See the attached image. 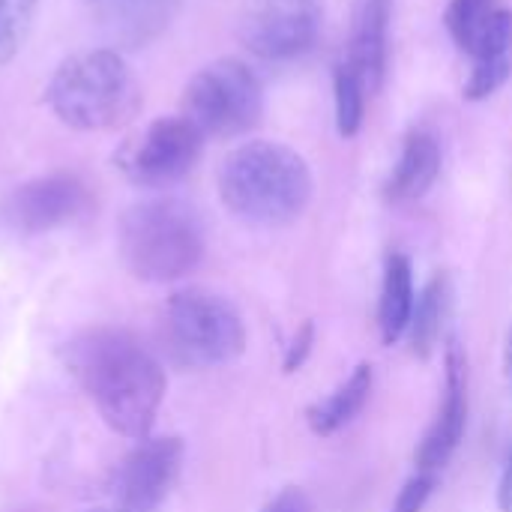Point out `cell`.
<instances>
[{"instance_id": "cell-1", "label": "cell", "mask_w": 512, "mask_h": 512, "mask_svg": "<svg viewBox=\"0 0 512 512\" xmlns=\"http://www.w3.org/2000/svg\"><path fill=\"white\" fill-rule=\"evenodd\" d=\"M63 360L117 435L150 438L165 399V369L141 339L120 327H90L66 342Z\"/></svg>"}, {"instance_id": "cell-2", "label": "cell", "mask_w": 512, "mask_h": 512, "mask_svg": "<svg viewBox=\"0 0 512 512\" xmlns=\"http://www.w3.org/2000/svg\"><path fill=\"white\" fill-rule=\"evenodd\" d=\"M312 168L288 144L246 141L222 159L219 198L249 225L282 228L300 219L312 201Z\"/></svg>"}, {"instance_id": "cell-3", "label": "cell", "mask_w": 512, "mask_h": 512, "mask_svg": "<svg viewBox=\"0 0 512 512\" xmlns=\"http://www.w3.org/2000/svg\"><path fill=\"white\" fill-rule=\"evenodd\" d=\"M54 117L78 132H108L132 123L141 111V84L120 51L90 48L66 57L48 87Z\"/></svg>"}, {"instance_id": "cell-4", "label": "cell", "mask_w": 512, "mask_h": 512, "mask_svg": "<svg viewBox=\"0 0 512 512\" xmlns=\"http://www.w3.org/2000/svg\"><path fill=\"white\" fill-rule=\"evenodd\" d=\"M117 246L132 276L144 282H177L204 258V225L186 201L150 198L120 216Z\"/></svg>"}, {"instance_id": "cell-5", "label": "cell", "mask_w": 512, "mask_h": 512, "mask_svg": "<svg viewBox=\"0 0 512 512\" xmlns=\"http://www.w3.org/2000/svg\"><path fill=\"white\" fill-rule=\"evenodd\" d=\"M165 336L186 366L210 369L246 351V324L231 300L207 288H183L165 306Z\"/></svg>"}, {"instance_id": "cell-6", "label": "cell", "mask_w": 512, "mask_h": 512, "mask_svg": "<svg viewBox=\"0 0 512 512\" xmlns=\"http://www.w3.org/2000/svg\"><path fill=\"white\" fill-rule=\"evenodd\" d=\"M180 114L204 138H240L261 123V78L249 63L237 57H219L189 78Z\"/></svg>"}, {"instance_id": "cell-7", "label": "cell", "mask_w": 512, "mask_h": 512, "mask_svg": "<svg viewBox=\"0 0 512 512\" xmlns=\"http://www.w3.org/2000/svg\"><path fill=\"white\" fill-rule=\"evenodd\" d=\"M204 135L183 117H159L141 135L129 138L114 156L129 183L141 189H168L192 174L204 153Z\"/></svg>"}, {"instance_id": "cell-8", "label": "cell", "mask_w": 512, "mask_h": 512, "mask_svg": "<svg viewBox=\"0 0 512 512\" xmlns=\"http://www.w3.org/2000/svg\"><path fill=\"white\" fill-rule=\"evenodd\" d=\"M321 33V0H243L240 42L261 60H294Z\"/></svg>"}, {"instance_id": "cell-9", "label": "cell", "mask_w": 512, "mask_h": 512, "mask_svg": "<svg viewBox=\"0 0 512 512\" xmlns=\"http://www.w3.org/2000/svg\"><path fill=\"white\" fill-rule=\"evenodd\" d=\"M183 468V441L174 435L144 438L114 471V501L123 512H156L171 495Z\"/></svg>"}, {"instance_id": "cell-10", "label": "cell", "mask_w": 512, "mask_h": 512, "mask_svg": "<svg viewBox=\"0 0 512 512\" xmlns=\"http://www.w3.org/2000/svg\"><path fill=\"white\" fill-rule=\"evenodd\" d=\"M90 201V186L78 174L54 171L21 183L6 198V219L21 234H45L78 222Z\"/></svg>"}, {"instance_id": "cell-11", "label": "cell", "mask_w": 512, "mask_h": 512, "mask_svg": "<svg viewBox=\"0 0 512 512\" xmlns=\"http://www.w3.org/2000/svg\"><path fill=\"white\" fill-rule=\"evenodd\" d=\"M444 366H447L444 402L414 456L417 471H426V474H441L450 465L468 429V360L456 342H450Z\"/></svg>"}, {"instance_id": "cell-12", "label": "cell", "mask_w": 512, "mask_h": 512, "mask_svg": "<svg viewBox=\"0 0 512 512\" xmlns=\"http://www.w3.org/2000/svg\"><path fill=\"white\" fill-rule=\"evenodd\" d=\"M390 21H393V0H357L351 39L342 60L357 69L369 93H378L387 75Z\"/></svg>"}, {"instance_id": "cell-13", "label": "cell", "mask_w": 512, "mask_h": 512, "mask_svg": "<svg viewBox=\"0 0 512 512\" xmlns=\"http://www.w3.org/2000/svg\"><path fill=\"white\" fill-rule=\"evenodd\" d=\"M441 165H444V153L438 138L429 129H411L384 183V198L396 207L426 198L441 177Z\"/></svg>"}, {"instance_id": "cell-14", "label": "cell", "mask_w": 512, "mask_h": 512, "mask_svg": "<svg viewBox=\"0 0 512 512\" xmlns=\"http://www.w3.org/2000/svg\"><path fill=\"white\" fill-rule=\"evenodd\" d=\"M471 57V72L462 87L465 99L483 102L495 96L512 78V9L501 6L480 42L474 45Z\"/></svg>"}, {"instance_id": "cell-15", "label": "cell", "mask_w": 512, "mask_h": 512, "mask_svg": "<svg viewBox=\"0 0 512 512\" xmlns=\"http://www.w3.org/2000/svg\"><path fill=\"white\" fill-rule=\"evenodd\" d=\"M180 0H102L99 21L117 48H141L156 39L174 18Z\"/></svg>"}, {"instance_id": "cell-16", "label": "cell", "mask_w": 512, "mask_h": 512, "mask_svg": "<svg viewBox=\"0 0 512 512\" xmlns=\"http://www.w3.org/2000/svg\"><path fill=\"white\" fill-rule=\"evenodd\" d=\"M417 294H414V270L408 255L390 252L384 261V285L378 300V327L384 345H396L411 330Z\"/></svg>"}, {"instance_id": "cell-17", "label": "cell", "mask_w": 512, "mask_h": 512, "mask_svg": "<svg viewBox=\"0 0 512 512\" xmlns=\"http://www.w3.org/2000/svg\"><path fill=\"white\" fill-rule=\"evenodd\" d=\"M372 387H375V369L369 363H360L324 402H315L306 411L309 429L321 438L336 435L339 429L354 423L357 414L369 405Z\"/></svg>"}, {"instance_id": "cell-18", "label": "cell", "mask_w": 512, "mask_h": 512, "mask_svg": "<svg viewBox=\"0 0 512 512\" xmlns=\"http://www.w3.org/2000/svg\"><path fill=\"white\" fill-rule=\"evenodd\" d=\"M450 303H453V282L447 273H435L414 306V318H411V330H408L411 348L417 357L426 360L438 348L444 321L450 315Z\"/></svg>"}, {"instance_id": "cell-19", "label": "cell", "mask_w": 512, "mask_h": 512, "mask_svg": "<svg viewBox=\"0 0 512 512\" xmlns=\"http://www.w3.org/2000/svg\"><path fill=\"white\" fill-rule=\"evenodd\" d=\"M366 96L372 93L357 75V69L339 60L333 69V99H336V129L342 138L360 135L363 120H366Z\"/></svg>"}, {"instance_id": "cell-20", "label": "cell", "mask_w": 512, "mask_h": 512, "mask_svg": "<svg viewBox=\"0 0 512 512\" xmlns=\"http://www.w3.org/2000/svg\"><path fill=\"white\" fill-rule=\"evenodd\" d=\"M498 9H501L498 0H450L444 12V24L462 54L474 51V45L480 42V36L498 15Z\"/></svg>"}, {"instance_id": "cell-21", "label": "cell", "mask_w": 512, "mask_h": 512, "mask_svg": "<svg viewBox=\"0 0 512 512\" xmlns=\"http://www.w3.org/2000/svg\"><path fill=\"white\" fill-rule=\"evenodd\" d=\"M39 0H0V66L9 63L27 42Z\"/></svg>"}, {"instance_id": "cell-22", "label": "cell", "mask_w": 512, "mask_h": 512, "mask_svg": "<svg viewBox=\"0 0 512 512\" xmlns=\"http://www.w3.org/2000/svg\"><path fill=\"white\" fill-rule=\"evenodd\" d=\"M438 486V474H426L417 471L414 477L405 480V486L399 489V498L393 504V512H423V507L429 504L432 492Z\"/></svg>"}, {"instance_id": "cell-23", "label": "cell", "mask_w": 512, "mask_h": 512, "mask_svg": "<svg viewBox=\"0 0 512 512\" xmlns=\"http://www.w3.org/2000/svg\"><path fill=\"white\" fill-rule=\"evenodd\" d=\"M312 345H315V324H312V321H303V327L294 333L291 345L285 348V363H282V369H285L288 375L297 372V369L309 360Z\"/></svg>"}, {"instance_id": "cell-24", "label": "cell", "mask_w": 512, "mask_h": 512, "mask_svg": "<svg viewBox=\"0 0 512 512\" xmlns=\"http://www.w3.org/2000/svg\"><path fill=\"white\" fill-rule=\"evenodd\" d=\"M261 512H312V501H309V495L303 489L288 486V489H282Z\"/></svg>"}, {"instance_id": "cell-25", "label": "cell", "mask_w": 512, "mask_h": 512, "mask_svg": "<svg viewBox=\"0 0 512 512\" xmlns=\"http://www.w3.org/2000/svg\"><path fill=\"white\" fill-rule=\"evenodd\" d=\"M498 510L512 512V447L510 453H507L501 480H498Z\"/></svg>"}, {"instance_id": "cell-26", "label": "cell", "mask_w": 512, "mask_h": 512, "mask_svg": "<svg viewBox=\"0 0 512 512\" xmlns=\"http://www.w3.org/2000/svg\"><path fill=\"white\" fill-rule=\"evenodd\" d=\"M504 375H507V387H510L512 396V324L507 330V339H504Z\"/></svg>"}, {"instance_id": "cell-27", "label": "cell", "mask_w": 512, "mask_h": 512, "mask_svg": "<svg viewBox=\"0 0 512 512\" xmlns=\"http://www.w3.org/2000/svg\"><path fill=\"white\" fill-rule=\"evenodd\" d=\"M96 512H123V510H96Z\"/></svg>"}, {"instance_id": "cell-28", "label": "cell", "mask_w": 512, "mask_h": 512, "mask_svg": "<svg viewBox=\"0 0 512 512\" xmlns=\"http://www.w3.org/2000/svg\"><path fill=\"white\" fill-rule=\"evenodd\" d=\"M93 3H102V0H93Z\"/></svg>"}]
</instances>
